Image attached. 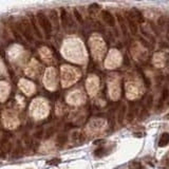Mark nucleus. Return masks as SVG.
Here are the masks:
<instances>
[{
    "instance_id": "7ed1b4c3",
    "label": "nucleus",
    "mask_w": 169,
    "mask_h": 169,
    "mask_svg": "<svg viewBox=\"0 0 169 169\" xmlns=\"http://www.w3.org/2000/svg\"><path fill=\"white\" fill-rule=\"evenodd\" d=\"M127 20H128V25H129V29H130L131 33H132L133 35H135V34L137 33V25H136L135 20L133 19V18H131L128 13H127Z\"/></svg>"
},
{
    "instance_id": "6e6552de",
    "label": "nucleus",
    "mask_w": 169,
    "mask_h": 169,
    "mask_svg": "<svg viewBox=\"0 0 169 169\" xmlns=\"http://www.w3.org/2000/svg\"><path fill=\"white\" fill-rule=\"evenodd\" d=\"M104 153H105V148H104V147H100L98 149H96L94 151V155H95V156H102Z\"/></svg>"
},
{
    "instance_id": "0eeeda50",
    "label": "nucleus",
    "mask_w": 169,
    "mask_h": 169,
    "mask_svg": "<svg viewBox=\"0 0 169 169\" xmlns=\"http://www.w3.org/2000/svg\"><path fill=\"white\" fill-rule=\"evenodd\" d=\"M66 142H67V135H65V134H60V135H58V137H57V144L64 145Z\"/></svg>"
},
{
    "instance_id": "ddd939ff",
    "label": "nucleus",
    "mask_w": 169,
    "mask_h": 169,
    "mask_svg": "<svg viewBox=\"0 0 169 169\" xmlns=\"http://www.w3.org/2000/svg\"><path fill=\"white\" fill-rule=\"evenodd\" d=\"M165 119H169V113H168V114H166V116H165Z\"/></svg>"
},
{
    "instance_id": "20e7f679",
    "label": "nucleus",
    "mask_w": 169,
    "mask_h": 169,
    "mask_svg": "<svg viewBox=\"0 0 169 169\" xmlns=\"http://www.w3.org/2000/svg\"><path fill=\"white\" fill-rule=\"evenodd\" d=\"M169 144V133H163L158 141V147H165Z\"/></svg>"
},
{
    "instance_id": "423d86ee",
    "label": "nucleus",
    "mask_w": 169,
    "mask_h": 169,
    "mask_svg": "<svg viewBox=\"0 0 169 169\" xmlns=\"http://www.w3.org/2000/svg\"><path fill=\"white\" fill-rule=\"evenodd\" d=\"M167 23V18L166 17H164V16H161V17H158V25L160 27L161 29H163L165 25H166Z\"/></svg>"
},
{
    "instance_id": "9b49d317",
    "label": "nucleus",
    "mask_w": 169,
    "mask_h": 169,
    "mask_svg": "<svg viewBox=\"0 0 169 169\" xmlns=\"http://www.w3.org/2000/svg\"><path fill=\"white\" fill-rule=\"evenodd\" d=\"M125 110H126V107L125 106H123L122 108H121V111H119V122L122 123L123 121V114H125Z\"/></svg>"
},
{
    "instance_id": "f257e3e1",
    "label": "nucleus",
    "mask_w": 169,
    "mask_h": 169,
    "mask_svg": "<svg viewBox=\"0 0 169 169\" xmlns=\"http://www.w3.org/2000/svg\"><path fill=\"white\" fill-rule=\"evenodd\" d=\"M102 16H103L104 21L110 27H114L115 25V19H114L113 15L111 14L110 12L108 11H103L102 12Z\"/></svg>"
},
{
    "instance_id": "9d476101",
    "label": "nucleus",
    "mask_w": 169,
    "mask_h": 169,
    "mask_svg": "<svg viewBox=\"0 0 169 169\" xmlns=\"http://www.w3.org/2000/svg\"><path fill=\"white\" fill-rule=\"evenodd\" d=\"M59 163H61L60 158H53V160L48 161V165H58Z\"/></svg>"
},
{
    "instance_id": "f03ea898",
    "label": "nucleus",
    "mask_w": 169,
    "mask_h": 169,
    "mask_svg": "<svg viewBox=\"0 0 169 169\" xmlns=\"http://www.w3.org/2000/svg\"><path fill=\"white\" fill-rule=\"evenodd\" d=\"M128 14L131 18H133L134 20H137L139 22H144V16L143 13L141 11H139L137 8H132L131 12H128Z\"/></svg>"
},
{
    "instance_id": "f8f14e48",
    "label": "nucleus",
    "mask_w": 169,
    "mask_h": 169,
    "mask_svg": "<svg viewBox=\"0 0 169 169\" xmlns=\"http://www.w3.org/2000/svg\"><path fill=\"white\" fill-rule=\"evenodd\" d=\"M74 14H75V16H76V19L78 20L79 22H83V17H81V15L78 13V11L77 10H74Z\"/></svg>"
},
{
    "instance_id": "1a4fd4ad",
    "label": "nucleus",
    "mask_w": 169,
    "mask_h": 169,
    "mask_svg": "<svg viewBox=\"0 0 169 169\" xmlns=\"http://www.w3.org/2000/svg\"><path fill=\"white\" fill-rule=\"evenodd\" d=\"M43 135H44V131L43 130H38L36 133H35V134H34L35 139H37V140L42 139V137H43Z\"/></svg>"
},
{
    "instance_id": "39448f33",
    "label": "nucleus",
    "mask_w": 169,
    "mask_h": 169,
    "mask_svg": "<svg viewBox=\"0 0 169 169\" xmlns=\"http://www.w3.org/2000/svg\"><path fill=\"white\" fill-rule=\"evenodd\" d=\"M54 131H55V129H54V127H49L46 129V131H44V135L43 137L44 139H50V137H52L53 134H54Z\"/></svg>"
}]
</instances>
